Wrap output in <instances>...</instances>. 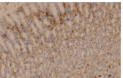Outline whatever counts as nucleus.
Returning a JSON list of instances; mask_svg holds the SVG:
<instances>
[{"mask_svg": "<svg viewBox=\"0 0 123 78\" xmlns=\"http://www.w3.org/2000/svg\"><path fill=\"white\" fill-rule=\"evenodd\" d=\"M50 10H51V12L52 13V14H54L55 16H57V11H56V8L53 4H50Z\"/></svg>", "mask_w": 123, "mask_h": 78, "instance_id": "f257e3e1", "label": "nucleus"}, {"mask_svg": "<svg viewBox=\"0 0 123 78\" xmlns=\"http://www.w3.org/2000/svg\"><path fill=\"white\" fill-rule=\"evenodd\" d=\"M35 22H36V24H37V27L38 28L40 29V30H41V31H42V25H41V24H40V22L39 21H38V20L37 19H36V18H35Z\"/></svg>", "mask_w": 123, "mask_h": 78, "instance_id": "f03ea898", "label": "nucleus"}, {"mask_svg": "<svg viewBox=\"0 0 123 78\" xmlns=\"http://www.w3.org/2000/svg\"><path fill=\"white\" fill-rule=\"evenodd\" d=\"M12 17H13V19H14V20H15L16 22L17 23H18V25H19V26H20V21H19V19H18V18H17V16L16 15H15V14H12Z\"/></svg>", "mask_w": 123, "mask_h": 78, "instance_id": "7ed1b4c3", "label": "nucleus"}, {"mask_svg": "<svg viewBox=\"0 0 123 78\" xmlns=\"http://www.w3.org/2000/svg\"><path fill=\"white\" fill-rule=\"evenodd\" d=\"M19 15H20V18H21V19L22 20L23 23H24V24H25V18H24V14H23V13H19Z\"/></svg>", "mask_w": 123, "mask_h": 78, "instance_id": "20e7f679", "label": "nucleus"}, {"mask_svg": "<svg viewBox=\"0 0 123 78\" xmlns=\"http://www.w3.org/2000/svg\"><path fill=\"white\" fill-rule=\"evenodd\" d=\"M8 43V46H9L10 48V49H11V50H12V53H13V55H14V56H15V53H14V50H13V48H12V45H11V44L10 43Z\"/></svg>", "mask_w": 123, "mask_h": 78, "instance_id": "39448f33", "label": "nucleus"}, {"mask_svg": "<svg viewBox=\"0 0 123 78\" xmlns=\"http://www.w3.org/2000/svg\"><path fill=\"white\" fill-rule=\"evenodd\" d=\"M9 37H10L11 39H12L13 40H14V36H13V32H12L11 31L9 32Z\"/></svg>", "mask_w": 123, "mask_h": 78, "instance_id": "423d86ee", "label": "nucleus"}, {"mask_svg": "<svg viewBox=\"0 0 123 78\" xmlns=\"http://www.w3.org/2000/svg\"><path fill=\"white\" fill-rule=\"evenodd\" d=\"M31 27H32V29H33V31H34V32L36 34H37V30H36V28H35L34 26L33 25H31Z\"/></svg>", "mask_w": 123, "mask_h": 78, "instance_id": "0eeeda50", "label": "nucleus"}, {"mask_svg": "<svg viewBox=\"0 0 123 78\" xmlns=\"http://www.w3.org/2000/svg\"><path fill=\"white\" fill-rule=\"evenodd\" d=\"M20 43H21V44H22V46H23V48H24V51H25V45H24V43H23L22 41H20Z\"/></svg>", "mask_w": 123, "mask_h": 78, "instance_id": "6e6552de", "label": "nucleus"}, {"mask_svg": "<svg viewBox=\"0 0 123 78\" xmlns=\"http://www.w3.org/2000/svg\"><path fill=\"white\" fill-rule=\"evenodd\" d=\"M44 24H46V25H49V22L48 20H46V19H44Z\"/></svg>", "mask_w": 123, "mask_h": 78, "instance_id": "1a4fd4ad", "label": "nucleus"}]
</instances>
